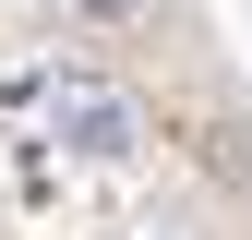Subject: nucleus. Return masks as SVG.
Returning <instances> with one entry per match:
<instances>
[{
    "mask_svg": "<svg viewBox=\"0 0 252 240\" xmlns=\"http://www.w3.org/2000/svg\"><path fill=\"white\" fill-rule=\"evenodd\" d=\"M48 120H60V144H84V156H132V96H108V84H84V72L48 84Z\"/></svg>",
    "mask_w": 252,
    "mask_h": 240,
    "instance_id": "nucleus-1",
    "label": "nucleus"
}]
</instances>
